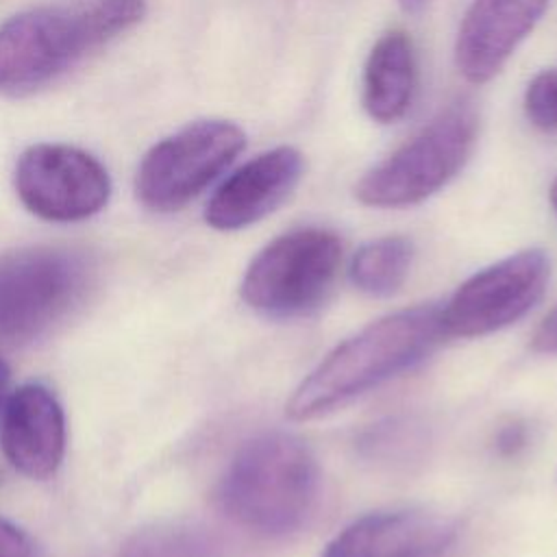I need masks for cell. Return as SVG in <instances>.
Returning <instances> with one entry per match:
<instances>
[{
  "label": "cell",
  "mask_w": 557,
  "mask_h": 557,
  "mask_svg": "<svg viewBox=\"0 0 557 557\" xmlns=\"http://www.w3.org/2000/svg\"><path fill=\"white\" fill-rule=\"evenodd\" d=\"M146 13V0H76L15 13L0 24V96L22 98L61 78Z\"/></svg>",
  "instance_id": "cell-1"
},
{
  "label": "cell",
  "mask_w": 557,
  "mask_h": 557,
  "mask_svg": "<svg viewBox=\"0 0 557 557\" xmlns=\"http://www.w3.org/2000/svg\"><path fill=\"white\" fill-rule=\"evenodd\" d=\"M446 337L442 307L418 305L389 313L337 344L294 389L292 420L322 418L424 361Z\"/></svg>",
  "instance_id": "cell-2"
},
{
  "label": "cell",
  "mask_w": 557,
  "mask_h": 557,
  "mask_svg": "<svg viewBox=\"0 0 557 557\" xmlns=\"http://www.w3.org/2000/svg\"><path fill=\"white\" fill-rule=\"evenodd\" d=\"M320 470L311 448L285 431H265L244 442L228 461L215 492L218 507L235 524L278 537L311 516Z\"/></svg>",
  "instance_id": "cell-3"
},
{
  "label": "cell",
  "mask_w": 557,
  "mask_h": 557,
  "mask_svg": "<svg viewBox=\"0 0 557 557\" xmlns=\"http://www.w3.org/2000/svg\"><path fill=\"white\" fill-rule=\"evenodd\" d=\"M479 135V111L455 100L411 139L372 165L355 185L366 207L400 209L418 205L446 187L468 163Z\"/></svg>",
  "instance_id": "cell-4"
},
{
  "label": "cell",
  "mask_w": 557,
  "mask_h": 557,
  "mask_svg": "<svg viewBox=\"0 0 557 557\" xmlns=\"http://www.w3.org/2000/svg\"><path fill=\"white\" fill-rule=\"evenodd\" d=\"M91 268L65 246H26L0 255V344L33 342L81 302Z\"/></svg>",
  "instance_id": "cell-5"
},
{
  "label": "cell",
  "mask_w": 557,
  "mask_h": 557,
  "mask_svg": "<svg viewBox=\"0 0 557 557\" xmlns=\"http://www.w3.org/2000/svg\"><path fill=\"white\" fill-rule=\"evenodd\" d=\"M342 239L307 226L278 235L250 261L239 294L268 318H298L318 309L337 278Z\"/></svg>",
  "instance_id": "cell-6"
},
{
  "label": "cell",
  "mask_w": 557,
  "mask_h": 557,
  "mask_svg": "<svg viewBox=\"0 0 557 557\" xmlns=\"http://www.w3.org/2000/svg\"><path fill=\"white\" fill-rule=\"evenodd\" d=\"M246 148L231 120H196L154 144L139 163L135 191L144 207L170 213L202 194Z\"/></svg>",
  "instance_id": "cell-7"
},
{
  "label": "cell",
  "mask_w": 557,
  "mask_h": 557,
  "mask_svg": "<svg viewBox=\"0 0 557 557\" xmlns=\"http://www.w3.org/2000/svg\"><path fill=\"white\" fill-rule=\"evenodd\" d=\"M550 259L540 248L513 252L466 278L442 307L446 337H481L500 331L544 296Z\"/></svg>",
  "instance_id": "cell-8"
},
{
  "label": "cell",
  "mask_w": 557,
  "mask_h": 557,
  "mask_svg": "<svg viewBox=\"0 0 557 557\" xmlns=\"http://www.w3.org/2000/svg\"><path fill=\"white\" fill-rule=\"evenodd\" d=\"M15 191L22 205L48 222H81L111 198L107 168L67 144L28 146L15 163Z\"/></svg>",
  "instance_id": "cell-9"
},
{
  "label": "cell",
  "mask_w": 557,
  "mask_h": 557,
  "mask_svg": "<svg viewBox=\"0 0 557 557\" xmlns=\"http://www.w3.org/2000/svg\"><path fill=\"white\" fill-rule=\"evenodd\" d=\"M302 172L305 159L294 146H276L252 157L211 194L207 224L215 231H239L263 220L292 196Z\"/></svg>",
  "instance_id": "cell-10"
},
{
  "label": "cell",
  "mask_w": 557,
  "mask_h": 557,
  "mask_svg": "<svg viewBox=\"0 0 557 557\" xmlns=\"http://www.w3.org/2000/svg\"><path fill=\"white\" fill-rule=\"evenodd\" d=\"M550 0H472L457 30L455 65L474 85L492 81L531 35Z\"/></svg>",
  "instance_id": "cell-11"
},
{
  "label": "cell",
  "mask_w": 557,
  "mask_h": 557,
  "mask_svg": "<svg viewBox=\"0 0 557 557\" xmlns=\"http://www.w3.org/2000/svg\"><path fill=\"white\" fill-rule=\"evenodd\" d=\"M457 537V522L424 509L366 513L324 546L322 557H444Z\"/></svg>",
  "instance_id": "cell-12"
},
{
  "label": "cell",
  "mask_w": 557,
  "mask_h": 557,
  "mask_svg": "<svg viewBox=\"0 0 557 557\" xmlns=\"http://www.w3.org/2000/svg\"><path fill=\"white\" fill-rule=\"evenodd\" d=\"M0 444L7 461L30 479L52 476L65 455V416L41 383H24L4 400Z\"/></svg>",
  "instance_id": "cell-13"
},
{
  "label": "cell",
  "mask_w": 557,
  "mask_h": 557,
  "mask_svg": "<svg viewBox=\"0 0 557 557\" xmlns=\"http://www.w3.org/2000/svg\"><path fill=\"white\" fill-rule=\"evenodd\" d=\"M418 61L411 37L400 30L383 33L368 52L361 76V104L381 124L400 120L416 94Z\"/></svg>",
  "instance_id": "cell-14"
},
{
  "label": "cell",
  "mask_w": 557,
  "mask_h": 557,
  "mask_svg": "<svg viewBox=\"0 0 557 557\" xmlns=\"http://www.w3.org/2000/svg\"><path fill=\"white\" fill-rule=\"evenodd\" d=\"M413 244L403 235H385L363 244L350 261L352 285L368 296H392L407 281Z\"/></svg>",
  "instance_id": "cell-15"
},
{
  "label": "cell",
  "mask_w": 557,
  "mask_h": 557,
  "mask_svg": "<svg viewBox=\"0 0 557 557\" xmlns=\"http://www.w3.org/2000/svg\"><path fill=\"white\" fill-rule=\"evenodd\" d=\"M426 429L413 418L394 416L366 426L357 440V455L381 468H407L426 448Z\"/></svg>",
  "instance_id": "cell-16"
},
{
  "label": "cell",
  "mask_w": 557,
  "mask_h": 557,
  "mask_svg": "<svg viewBox=\"0 0 557 557\" xmlns=\"http://www.w3.org/2000/svg\"><path fill=\"white\" fill-rule=\"evenodd\" d=\"M120 557H215V544L205 529L187 522H154L137 529Z\"/></svg>",
  "instance_id": "cell-17"
},
{
  "label": "cell",
  "mask_w": 557,
  "mask_h": 557,
  "mask_svg": "<svg viewBox=\"0 0 557 557\" xmlns=\"http://www.w3.org/2000/svg\"><path fill=\"white\" fill-rule=\"evenodd\" d=\"M522 107L535 128L557 133V67H546L529 81Z\"/></svg>",
  "instance_id": "cell-18"
},
{
  "label": "cell",
  "mask_w": 557,
  "mask_h": 557,
  "mask_svg": "<svg viewBox=\"0 0 557 557\" xmlns=\"http://www.w3.org/2000/svg\"><path fill=\"white\" fill-rule=\"evenodd\" d=\"M531 440V429L524 420H509L503 424L494 435V448L500 457L511 459L518 457L522 450H527Z\"/></svg>",
  "instance_id": "cell-19"
},
{
  "label": "cell",
  "mask_w": 557,
  "mask_h": 557,
  "mask_svg": "<svg viewBox=\"0 0 557 557\" xmlns=\"http://www.w3.org/2000/svg\"><path fill=\"white\" fill-rule=\"evenodd\" d=\"M35 546L30 537L13 522L0 518V557H33Z\"/></svg>",
  "instance_id": "cell-20"
},
{
  "label": "cell",
  "mask_w": 557,
  "mask_h": 557,
  "mask_svg": "<svg viewBox=\"0 0 557 557\" xmlns=\"http://www.w3.org/2000/svg\"><path fill=\"white\" fill-rule=\"evenodd\" d=\"M531 348L542 355H557V307L535 329Z\"/></svg>",
  "instance_id": "cell-21"
},
{
  "label": "cell",
  "mask_w": 557,
  "mask_h": 557,
  "mask_svg": "<svg viewBox=\"0 0 557 557\" xmlns=\"http://www.w3.org/2000/svg\"><path fill=\"white\" fill-rule=\"evenodd\" d=\"M400 2V7L407 11V13H418L424 4H426V0H398Z\"/></svg>",
  "instance_id": "cell-22"
},
{
  "label": "cell",
  "mask_w": 557,
  "mask_h": 557,
  "mask_svg": "<svg viewBox=\"0 0 557 557\" xmlns=\"http://www.w3.org/2000/svg\"><path fill=\"white\" fill-rule=\"evenodd\" d=\"M7 383H9V368H7V363L0 359V403H2V396H4Z\"/></svg>",
  "instance_id": "cell-23"
},
{
  "label": "cell",
  "mask_w": 557,
  "mask_h": 557,
  "mask_svg": "<svg viewBox=\"0 0 557 557\" xmlns=\"http://www.w3.org/2000/svg\"><path fill=\"white\" fill-rule=\"evenodd\" d=\"M548 198H550V205H553V211L557 213V178L553 181L550 185V191H548Z\"/></svg>",
  "instance_id": "cell-24"
}]
</instances>
